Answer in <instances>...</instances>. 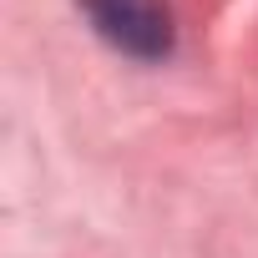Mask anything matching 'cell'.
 <instances>
[{
  "label": "cell",
  "mask_w": 258,
  "mask_h": 258,
  "mask_svg": "<svg viewBox=\"0 0 258 258\" xmlns=\"http://www.w3.org/2000/svg\"><path fill=\"white\" fill-rule=\"evenodd\" d=\"M76 11L126 61L162 66L177 51V21L167 0H76Z\"/></svg>",
  "instance_id": "6da1fadb"
}]
</instances>
